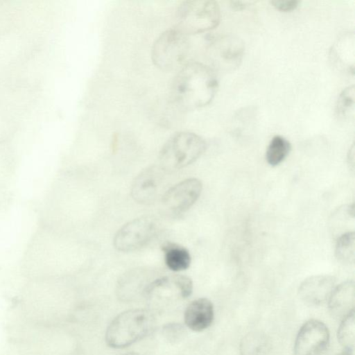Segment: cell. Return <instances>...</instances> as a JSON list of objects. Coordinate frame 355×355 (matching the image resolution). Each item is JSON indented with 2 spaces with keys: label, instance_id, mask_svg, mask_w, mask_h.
I'll use <instances>...</instances> for the list:
<instances>
[{
  "label": "cell",
  "instance_id": "obj_8",
  "mask_svg": "<svg viewBox=\"0 0 355 355\" xmlns=\"http://www.w3.org/2000/svg\"><path fill=\"white\" fill-rule=\"evenodd\" d=\"M329 343V331L321 321L311 319L300 327L294 344V355H322Z\"/></svg>",
  "mask_w": 355,
  "mask_h": 355
},
{
  "label": "cell",
  "instance_id": "obj_24",
  "mask_svg": "<svg viewBox=\"0 0 355 355\" xmlns=\"http://www.w3.org/2000/svg\"><path fill=\"white\" fill-rule=\"evenodd\" d=\"M8 199L6 190H0V211L4 207Z\"/></svg>",
  "mask_w": 355,
  "mask_h": 355
},
{
  "label": "cell",
  "instance_id": "obj_11",
  "mask_svg": "<svg viewBox=\"0 0 355 355\" xmlns=\"http://www.w3.org/2000/svg\"><path fill=\"white\" fill-rule=\"evenodd\" d=\"M165 173L159 165L148 166L141 171L131 187V196L135 201L144 205L154 202L160 193Z\"/></svg>",
  "mask_w": 355,
  "mask_h": 355
},
{
  "label": "cell",
  "instance_id": "obj_6",
  "mask_svg": "<svg viewBox=\"0 0 355 355\" xmlns=\"http://www.w3.org/2000/svg\"><path fill=\"white\" fill-rule=\"evenodd\" d=\"M158 229L157 221L152 217L133 219L118 230L114 238V246L121 252L136 250L150 242Z\"/></svg>",
  "mask_w": 355,
  "mask_h": 355
},
{
  "label": "cell",
  "instance_id": "obj_18",
  "mask_svg": "<svg viewBox=\"0 0 355 355\" xmlns=\"http://www.w3.org/2000/svg\"><path fill=\"white\" fill-rule=\"evenodd\" d=\"M354 316V311H353L343 318L337 332L338 340L344 350L353 353L355 343Z\"/></svg>",
  "mask_w": 355,
  "mask_h": 355
},
{
  "label": "cell",
  "instance_id": "obj_21",
  "mask_svg": "<svg viewBox=\"0 0 355 355\" xmlns=\"http://www.w3.org/2000/svg\"><path fill=\"white\" fill-rule=\"evenodd\" d=\"M354 85L346 87L340 94L336 104V113L340 117H346L353 113L354 106Z\"/></svg>",
  "mask_w": 355,
  "mask_h": 355
},
{
  "label": "cell",
  "instance_id": "obj_10",
  "mask_svg": "<svg viewBox=\"0 0 355 355\" xmlns=\"http://www.w3.org/2000/svg\"><path fill=\"white\" fill-rule=\"evenodd\" d=\"M193 291L192 280L184 275H175L153 279L146 288L143 295L148 300L185 299Z\"/></svg>",
  "mask_w": 355,
  "mask_h": 355
},
{
  "label": "cell",
  "instance_id": "obj_20",
  "mask_svg": "<svg viewBox=\"0 0 355 355\" xmlns=\"http://www.w3.org/2000/svg\"><path fill=\"white\" fill-rule=\"evenodd\" d=\"M355 234L348 232L342 234L336 245V257L343 263H352L354 261Z\"/></svg>",
  "mask_w": 355,
  "mask_h": 355
},
{
  "label": "cell",
  "instance_id": "obj_16",
  "mask_svg": "<svg viewBox=\"0 0 355 355\" xmlns=\"http://www.w3.org/2000/svg\"><path fill=\"white\" fill-rule=\"evenodd\" d=\"M147 270L144 269H135L123 275L119 282V295L125 298L139 291L141 294L151 282L147 283Z\"/></svg>",
  "mask_w": 355,
  "mask_h": 355
},
{
  "label": "cell",
  "instance_id": "obj_5",
  "mask_svg": "<svg viewBox=\"0 0 355 355\" xmlns=\"http://www.w3.org/2000/svg\"><path fill=\"white\" fill-rule=\"evenodd\" d=\"M187 35L176 28L162 33L155 41L151 51L152 61L164 71L180 69L189 53Z\"/></svg>",
  "mask_w": 355,
  "mask_h": 355
},
{
  "label": "cell",
  "instance_id": "obj_12",
  "mask_svg": "<svg viewBox=\"0 0 355 355\" xmlns=\"http://www.w3.org/2000/svg\"><path fill=\"white\" fill-rule=\"evenodd\" d=\"M336 286V279L330 275H314L304 279L299 286L298 295L306 304L316 306L328 301Z\"/></svg>",
  "mask_w": 355,
  "mask_h": 355
},
{
  "label": "cell",
  "instance_id": "obj_1",
  "mask_svg": "<svg viewBox=\"0 0 355 355\" xmlns=\"http://www.w3.org/2000/svg\"><path fill=\"white\" fill-rule=\"evenodd\" d=\"M214 69L198 62L186 63L175 77L171 98L173 104L182 111H191L209 105L218 89Z\"/></svg>",
  "mask_w": 355,
  "mask_h": 355
},
{
  "label": "cell",
  "instance_id": "obj_22",
  "mask_svg": "<svg viewBox=\"0 0 355 355\" xmlns=\"http://www.w3.org/2000/svg\"><path fill=\"white\" fill-rule=\"evenodd\" d=\"M163 333L169 341L174 340L181 337L183 327L177 323H171L164 327Z\"/></svg>",
  "mask_w": 355,
  "mask_h": 355
},
{
  "label": "cell",
  "instance_id": "obj_4",
  "mask_svg": "<svg viewBox=\"0 0 355 355\" xmlns=\"http://www.w3.org/2000/svg\"><path fill=\"white\" fill-rule=\"evenodd\" d=\"M220 20L217 2L212 0H188L178 7L176 28L185 35L204 33L216 28Z\"/></svg>",
  "mask_w": 355,
  "mask_h": 355
},
{
  "label": "cell",
  "instance_id": "obj_3",
  "mask_svg": "<svg viewBox=\"0 0 355 355\" xmlns=\"http://www.w3.org/2000/svg\"><path fill=\"white\" fill-rule=\"evenodd\" d=\"M206 148L205 140L191 132H180L171 136L159 153V166L166 172L181 169L198 159Z\"/></svg>",
  "mask_w": 355,
  "mask_h": 355
},
{
  "label": "cell",
  "instance_id": "obj_14",
  "mask_svg": "<svg viewBox=\"0 0 355 355\" xmlns=\"http://www.w3.org/2000/svg\"><path fill=\"white\" fill-rule=\"evenodd\" d=\"M214 317L213 304L205 297L191 302L184 313L185 324L194 331H202L207 329L211 324Z\"/></svg>",
  "mask_w": 355,
  "mask_h": 355
},
{
  "label": "cell",
  "instance_id": "obj_9",
  "mask_svg": "<svg viewBox=\"0 0 355 355\" xmlns=\"http://www.w3.org/2000/svg\"><path fill=\"white\" fill-rule=\"evenodd\" d=\"M208 51L214 67L231 71L237 68L243 59L244 44L238 37L226 35L213 40Z\"/></svg>",
  "mask_w": 355,
  "mask_h": 355
},
{
  "label": "cell",
  "instance_id": "obj_7",
  "mask_svg": "<svg viewBox=\"0 0 355 355\" xmlns=\"http://www.w3.org/2000/svg\"><path fill=\"white\" fill-rule=\"evenodd\" d=\"M202 189L196 178L184 180L168 189L162 196L163 210L173 216L187 211L198 199Z\"/></svg>",
  "mask_w": 355,
  "mask_h": 355
},
{
  "label": "cell",
  "instance_id": "obj_27",
  "mask_svg": "<svg viewBox=\"0 0 355 355\" xmlns=\"http://www.w3.org/2000/svg\"><path fill=\"white\" fill-rule=\"evenodd\" d=\"M121 355H139V354L136 352H127V353L122 354Z\"/></svg>",
  "mask_w": 355,
  "mask_h": 355
},
{
  "label": "cell",
  "instance_id": "obj_13",
  "mask_svg": "<svg viewBox=\"0 0 355 355\" xmlns=\"http://www.w3.org/2000/svg\"><path fill=\"white\" fill-rule=\"evenodd\" d=\"M328 309L331 315L343 319L354 311L355 286L354 281H346L335 286L328 299Z\"/></svg>",
  "mask_w": 355,
  "mask_h": 355
},
{
  "label": "cell",
  "instance_id": "obj_25",
  "mask_svg": "<svg viewBox=\"0 0 355 355\" xmlns=\"http://www.w3.org/2000/svg\"><path fill=\"white\" fill-rule=\"evenodd\" d=\"M232 6L233 7V8L236 9V10H241V9H243L245 8V7L246 6H245V2H243V1H232Z\"/></svg>",
  "mask_w": 355,
  "mask_h": 355
},
{
  "label": "cell",
  "instance_id": "obj_19",
  "mask_svg": "<svg viewBox=\"0 0 355 355\" xmlns=\"http://www.w3.org/2000/svg\"><path fill=\"white\" fill-rule=\"evenodd\" d=\"M291 149L290 142L280 135H276L270 140L266 150V160L271 166L280 164L288 155Z\"/></svg>",
  "mask_w": 355,
  "mask_h": 355
},
{
  "label": "cell",
  "instance_id": "obj_15",
  "mask_svg": "<svg viewBox=\"0 0 355 355\" xmlns=\"http://www.w3.org/2000/svg\"><path fill=\"white\" fill-rule=\"evenodd\" d=\"M354 36L353 33L343 35L333 47L332 56L335 62L349 72L354 69Z\"/></svg>",
  "mask_w": 355,
  "mask_h": 355
},
{
  "label": "cell",
  "instance_id": "obj_17",
  "mask_svg": "<svg viewBox=\"0 0 355 355\" xmlns=\"http://www.w3.org/2000/svg\"><path fill=\"white\" fill-rule=\"evenodd\" d=\"M164 261L166 266L173 271H181L187 269L191 258L189 250L178 244L166 243L162 247Z\"/></svg>",
  "mask_w": 355,
  "mask_h": 355
},
{
  "label": "cell",
  "instance_id": "obj_2",
  "mask_svg": "<svg viewBox=\"0 0 355 355\" xmlns=\"http://www.w3.org/2000/svg\"><path fill=\"white\" fill-rule=\"evenodd\" d=\"M155 324L153 313L146 309H135L116 316L105 332L107 345L114 349L128 347L149 334Z\"/></svg>",
  "mask_w": 355,
  "mask_h": 355
},
{
  "label": "cell",
  "instance_id": "obj_26",
  "mask_svg": "<svg viewBox=\"0 0 355 355\" xmlns=\"http://www.w3.org/2000/svg\"><path fill=\"white\" fill-rule=\"evenodd\" d=\"M337 355H354V353L344 350L342 353Z\"/></svg>",
  "mask_w": 355,
  "mask_h": 355
},
{
  "label": "cell",
  "instance_id": "obj_23",
  "mask_svg": "<svg viewBox=\"0 0 355 355\" xmlns=\"http://www.w3.org/2000/svg\"><path fill=\"white\" fill-rule=\"evenodd\" d=\"M300 1L297 0H275L270 1L272 6L282 12H289L295 10Z\"/></svg>",
  "mask_w": 355,
  "mask_h": 355
}]
</instances>
